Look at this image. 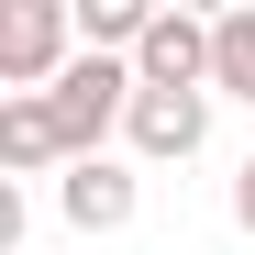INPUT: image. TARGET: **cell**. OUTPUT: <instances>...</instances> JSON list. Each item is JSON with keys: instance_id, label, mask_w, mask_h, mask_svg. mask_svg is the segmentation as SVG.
<instances>
[{"instance_id": "obj_1", "label": "cell", "mask_w": 255, "mask_h": 255, "mask_svg": "<svg viewBox=\"0 0 255 255\" xmlns=\"http://www.w3.org/2000/svg\"><path fill=\"white\" fill-rule=\"evenodd\" d=\"M122 144H133V166H189L211 144V89H133Z\"/></svg>"}, {"instance_id": "obj_2", "label": "cell", "mask_w": 255, "mask_h": 255, "mask_svg": "<svg viewBox=\"0 0 255 255\" xmlns=\"http://www.w3.org/2000/svg\"><path fill=\"white\" fill-rule=\"evenodd\" d=\"M56 211H67V233H122V222L144 211V178H133L122 155H78L67 178H56Z\"/></svg>"}, {"instance_id": "obj_3", "label": "cell", "mask_w": 255, "mask_h": 255, "mask_svg": "<svg viewBox=\"0 0 255 255\" xmlns=\"http://www.w3.org/2000/svg\"><path fill=\"white\" fill-rule=\"evenodd\" d=\"M133 78H144V89H211V22L200 11H155Z\"/></svg>"}, {"instance_id": "obj_4", "label": "cell", "mask_w": 255, "mask_h": 255, "mask_svg": "<svg viewBox=\"0 0 255 255\" xmlns=\"http://www.w3.org/2000/svg\"><path fill=\"white\" fill-rule=\"evenodd\" d=\"M67 178V122H56V100H0V178Z\"/></svg>"}, {"instance_id": "obj_5", "label": "cell", "mask_w": 255, "mask_h": 255, "mask_svg": "<svg viewBox=\"0 0 255 255\" xmlns=\"http://www.w3.org/2000/svg\"><path fill=\"white\" fill-rule=\"evenodd\" d=\"M211 100H255V11H211Z\"/></svg>"}, {"instance_id": "obj_6", "label": "cell", "mask_w": 255, "mask_h": 255, "mask_svg": "<svg viewBox=\"0 0 255 255\" xmlns=\"http://www.w3.org/2000/svg\"><path fill=\"white\" fill-rule=\"evenodd\" d=\"M144 33H155V0H89L78 11V45L89 56H144Z\"/></svg>"}, {"instance_id": "obj_7", "label": "cell", "mask_w": 255, "mask_h": 255, "mask_svg": "<svg viewBox=\"0 0 255 255\" xmlns=\"http://www.w3.org/2000/svg\"><path fill=\"white\" fill-rule=\"evenodd\" d=\"M233 222L255 233V155H244V178H233Z\"/></svg>"}]
</instances>
